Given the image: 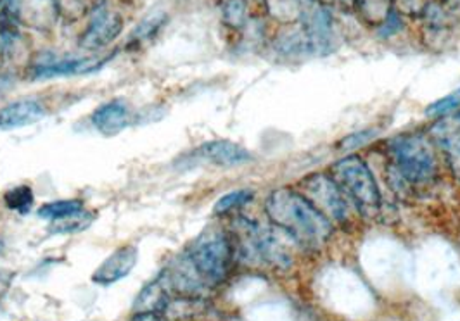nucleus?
<instances>
[{"label":"nucleus","instance_id":"22","mask_svg":"<svg viewBox=\"0 0 460 321\" xmlns=\"http://www.w3.org/2000/svg\"><path fill=\"white\" fill-rule=\"evenodd\" d=\"M459 109L460 89H457V91H454V92L438 99L433 104H429L428 109H426V116H429V117H443V116L450 115V113L459 111Z\"/></svg>","mask_w":460,"mask_h":321},{"label":"nucleus","instance_id":"5","mask_svg":"<svg viewBox=\"0 0 460 321\" xmlns=\"http://www.w3.org/2000/svg\"><path fill=\"white\" fill-rule=\"evenodd\" d=\"M296 188L334 227L351 225L357 211L329 173L306 175Z\"/></svg>","mask_w":460,"mask_h":321},{"label":"nucleus","instance_id":"6","mask_svg":"<svg viewBox=\"0 0 460 321\" xmlns=\"http://www.w3.org/2000/svg\"><path fill=\"white\" fill-rule=\"evenodd\" d=\"M301 24L306 31L312 56H327L336 50V22L329 7L315 4L305 13Z\"/></svg>","mask_w":460,"mask_h":321},{"label":"nucleus","instance_id":"4","mask_svg":"<svg viewBox=\"0 0 460 321\" xmlns=\"http://www.w3.org/2000/svg\"><path fill=\"white\" fill-rule=\"evenodd\" d=\"M329 175L362 218H376L383 206V195L376 175L367 162L357 154H348L329 168Z\"/></svg>","mask_w":460,"mask_h":321},{"label":"nucleus","instance_id":"24","mask_svg":"<svg viewBox=\"0 0 460 321\" xmlns=\"http://www.w3.org/2000/svg\"><path fill=\"white\" fill-rule=\"evenodd\" d=\"M376 137V130H364V132H357V134H349V135H346L340 143H338V147L341 149V151H353V149H360V147H364V145H367L368 142L372 140V138Z\"/></svg>","mask_w":460,"mask_h":321},{"label":"nucleus","instance_id":"19","mask_svg":"<svg viewBox=\"0 0 460 321\" xmlns=\"http://www.w3.org/2000/svg\"><path fill=\"white\" fill-rule=\"evenodd\" d=\"M164 24H166V14H163V13H155V14L146 16V18L134 28V31L130 33L127 46L136 47V48H137L140 44L153 40V39L162 31V28Z\"/></svg>","mask_w":460,"mask_h":321},{"label":"nucleus","instance_id":"16","mask_svg":"<svg viewBox=\"0 0 460 321\" xmlns=\"http://www.w3.org/2000/svg\"><path fill=\"white\" fill-rule=\"evenodd\" d=\"M220 13L224 24L234 31H243L254 16L250 0H224Z\"/></svg>","mask_w":460,"mask_h":321},{"label":"nucleus","instance_id":"8","mask_svg":"<svg viewBox=\"0 0 460 321\" xmlns=\"http://www.w3.org/2000/svg\"><path fill=\"white\" fill-rule=\"evenodd\" d=\"M138 263V249L134 244H127L110 254L93 272L91 280L95 285L110 287L116 282L130 275Z\"/></svg>","mask_w":460,"mask_h":321},{"label":"nucleus","instance_id":"3","mask_svg":"<svg viewBox=\"0 0 460 321\" xmlns=\"http://www.w3.org/2000/svg\"><path fill=\"white\" fill-rule=\"evenodd\" d=\"M185 254L208 289L222 285L235 265L230 231L217 227L203 230Z\"/></svg>","mask_w":460,"mask_h":321},{"label":"nucleus","instance_id":"9","mask_svg":"<svg viewBox=\"0 0 460 321\" xmlns=\"http://www.w3.org/2000/svg\"><path fill=\"white\" fill-rule=\"evenodd\" d=\"M93 126L104 137H116L123 134L134 123V113L127 100L113 99L101 104L93 116Z\"/></svg>","mask_w":460,"mask_h":321},{"label":"nucleus","instance_id":"13","mask_svg":"<svg viewBox=\"0 0 460 321\" xmlns=\"http://www.w3.org/2000/svg\"><path fill=\"white\" fill-rule=\"evenodd\" d=\"M175 300V296L170 289V283L166 280L164 273L160 272V275L155 280H151L144 289L138 292L136 302H134V313H162L170 308V304Z\"/></svg>","mask_w":460,"mask_h":321},{"label":"nucleus","instance_id":"1","mask_svg":"<svg viewBox=\"0 0 460 321\" xmlns=\"http://www.w3.org/2000/svg\"><path fill=\"white\" fill-rule=\"evenodd\" d=\"M263 209L267 221L286 231L298 244L299 249L306 253L323 249L336 231V227L323 213L293 187L274 188L267 195Z\"/></svg>","mask_w":460,"mask_h":321},{"label":"nucleus","instance_id":"10","mask_svg":"<svg viewBox=\"0 0 460 321\" xmlns=\"http://www.w3.org/2000/svg\"><path fill=\"white\" fill-rule=\"evenodd\" d=\"M194 158L220 168H237L253 160V154L232 140H209L194 151Z\"/></svg>","mask_w":460,"mask_h":321},{"label":"nucleus","instance_id":"23","mask_svg":"<svg viewBox=\"0 0 460 321\" xmlns=\"http://www.w3.org/2000/svg\"><path fill=\"white\" fill-rule=\"evenodd\" d=\"M403 28H405L403 16L398 14L396 11H393L392 14L388 16V20L379 28H376V33L379 39H392V37H396Z\"/></svg>","mask_w":460,"mask_h":321},{"label":"nucleus","instance_id":"11","mask_svg":"<svg viewBox=\"0 0 460 321\" xmlns=\"http://www.w3.org/2000/svg\"><path fill=\"white\" fill-rule=\"evenodd\" d=\"M47 116L46 104L39 99H18L0 108V130L11 132L24 126H31Z\"/></svg>","mask_w":460,"mask_h":321},{"label":"nucleus","instance_id":"26","mask_svg":"<svg viewBox=\"0 0 460 321\" xmlns=\"http://www.w3.org/2000/svg\"><path fill=\"white\" fill-rule=\"evenodd\" d=\"M130 321H166V318L162 313H134Z\"/></svg>","mask_w":460,"mask_h":321},{"label":"nucleus","instance_id":"14","mask_svg":"<svg viewBox=\"0 0 460 321\" xmlns=\"http://www.w3.org/2000/svg\"><path fill=\"white\" fill-rule=\"evenodd\" d=\"M282 28L279 30L272 47L279 56L284 57H301V56H312L310 52V44L306 31L303 28L301 22L293 24H280Z\"/></svg>","mask_w":460,"mask_h":321},{"label":"nucleus","instance_id":"15","mask_svg":"<svg viewBox=\"0 0 460 321\" xmlns=\"http://www.w3.org/2000/svg\"><path fill=\"white\" fill-rule=\"evenodd\" d=\"M351 9L362 23L374 28H379L394 11L393 0H353Z\"/></svg>","mask_w":460,"mask_h":321},{"label":"nucleus","instance_id":"29","mask_svg":"<svg viewBox=\"0 0 460 321\" xmlns=\"http://www.w3.org/2000/svg\"><path fill=\"white\" fill-rule=\"evenodd\" d=\"M454 119H456V121H457V125H459L460 126V109H459V113H457V115L454 116Z\"/></svg>","mask_w":460,"mask_h":321},{"label":"nucleus","instance_id":"21","mask_svg":"<svg viewBox=\"0 0 460 321\" xmlns=\"http://www.w3.org/2000/svg\"><path fill=\"white\" fill-rule=\"evenodd\" d=\"M254 192L252 188H237L232 190L229 194L222 195L215 206H213V214L215 216H227L230 213H235L241 207L248 206L253 203Z\"/></svg>","mask_w":460,"mask_h":321},{"label":"nucleus","instance_id":"28","mask_svg":"<svg viewBox=\"0 0 460 321\" xmlns=\"http://www.w3.org/2000/svg\"><path fill=\"white\" fill-rule=\"evenodd\" d=\"M439 2H443L447 7H450L456 13L460 11V0H439Z\"/></svg>","mask_w":460,"mask_h":321},{"label":"nucleus","instance_id":"27","mask_svg":"<svg viewBox=\"0 0 460 321\" xmlns=\"http://www.w3.org/2000/svg\"><path fill=\"white\" fill-rule=\"evenodd\" d=\"M343 0H315V4H319V5H323V7H329V9H332V7H336V5H340Z\"/></svg>","mask_w":460,"mask_h":321},{"label":"nucleus","instance_id":"20","mask_svg":"<svg viewBox=\"0 0 460 321\" xmlns=\"http://www.w3.org/2000/svg\"><path fill=\"white\" fill-rule=\"evenodd\" d=\"M4 204L7 209L26 216L35 206V194L30 185H18L4 194Z\"/></svg>","mask_w":460,"mask_h":321},{"label":"nucleus","instance_id":"2","mask_svg":"<svg viewBox=\"0 0 460 321\" xmlns=\"http://www.w3.org/2000/svg\"><path fill=\"white\" fill-rule=\"evenodd\" d=\"M433 140L422 134H403L388 143L392 175L403 185L431 184L439 175Z\"/></svg>","mask_w":460,"mask_h":321},{"label":"nucleus","instance_id":"12","mask_svg":"<svg viewBox=\"0 0 460 321\" xmlns=\"http://www.w3.org/2000/svg\"><path fill=\"white\" fill-rule=\"evenodd\" d=\"M431 140L441 152L452 177L460 184V126L452 119H438L431 128Z\"/></svg>","mask_w":460,"mask_h":321},{"label":"nucleus","instance_id":"7","mask_svg":"<svg viewBox=\"0 0 460 321\" xmlns=\"http://www.w3.org/2000/svg\"><path fill=\"white\" fill-rule=\"evenodd\" d=\"M123 16L116 11H110L104 5L95 7L93 20L87 24L85 31L80 37L78 46L87 52H97L104 47L113 44L123 31Z\"/></svg>","mask_w":460,"mask_h":321},{"label":"nucleus","instance_id":"25","mask_svg":"<svg viewBox=\"0 0 460 321\" xmlns=\"http://www.w3.org/2000/svg\"><path fill=\"white\" fill-rule=\"evenodd\" d=\"M14 280H16V272L7 270V268H0V302L7 296V292L11 291Z\"/></svg>","mask_w":460,"mask_h":321},{"label":"nucleus","instance_id":"18","mask_svg":"<svg viewBox=\"0 0 460 321\" xmlns=\"http://www.w3.org/2000/svg\"><path fill=\"white\" fill-rule=\"evenodd\" d=\"M95 221V214L93 211L84 209L82 213H76L68 218L58 220V221H50L49 225V233L50 235H73V233H80L93 227Z\"/></svg>","mask_w":460,"mask_h":321},{"label":"nucleus","instance_id":"17","mask_svg":"<svg viewBox=\"0 0 460 321\" xmlns=\"http://www.w3.org/2000/svg\"><path fill=\"white\" fill-rule=\"evenodd\" d=\"M85 204L82 199H61V201H50L37 209V216L46 221H58L63 218L73 216L76 213H82Z\"/></svg>","mask_w":460,"mask_h":321}]
</instances>
